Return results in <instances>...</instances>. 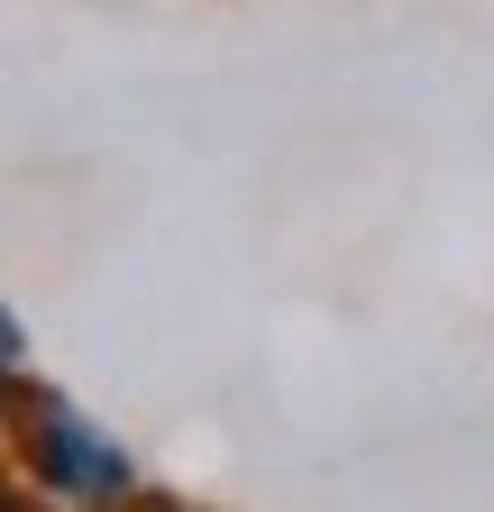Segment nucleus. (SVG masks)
Masks as SVG:
<instances>
[{"label": "nucleus", "mask_w": 494, "mask_h": 512, "mask_svg": "<svg viewBox=\"0 0 494 512\" xmlns=\"http://www.w3.org/2000/svg\"><path fill=\"white\" fill-rule=\"evenodd\" d=\"M28 439H37V476L46 485H65V494H83V503H119L129 494V458L74 412V403H37V421H28Z\"/></svg>", "instance_id": "nucleus-1"}]
</instances>
